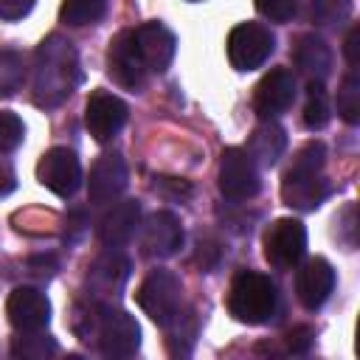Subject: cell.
Returning a JSON list of instances; mask_svg holds the SVG:
<instances>
[{"mask_svg":"<svg viewBox=\"0 0 360 360\" xmlns=\"http://www.w3.org/2000/svg\"><path fill=\"white\" fill-rule=\"evenodd\" d=\"M76 51L59 34H51L37 51V79H34V101L39 107H56L65 96L73 93L79 82Z\"/></svg>","mask_w":360,"mask_h":360,"instance_id":"cell-1","label":"cell"},{"mask_svg":"<svg viewBox=\"0 0 360 360\" xmlns=\"http://www.w3.org/2000/svg\"><path fill=\"white\" fill-rule=\"evenodd\" d=\"M278 304V292L276 284L256 270H239L231 281L228 290V312L239 321V323H264L270 321V315L276 312Z\"/></svg>","mask_w":360,"mask_h":360,"instance_id":"cell-2","label":"cell"},{"mask_svg":"<svg viewBox=\"0 0 360 360\" xmlns=\"http://www.w3.org/2000/svg\"><path fill=\"white\" fill-rule=\"evenodd\" d=\"M96 343L104 357H132L141 346V326L135 318L112 304H98L93 312Z\"/></svg>","mask_w":360,"mask_h":360,"instance_id":"cell-3","label":"cell"},{"mask_svg":"<svg viewBox=\"0 0 360 360\" xmlns=\"http://www.w3.org/2000/svg\"><path fill=\"white\" fill-rule=\"evenodd\" d=\"M138 307L163 329H169L177 318H180V307H183V287L180 278L172 270H152L138 292H135Z\"/></svg>","mask_w":360,"mask_h":360,"instance_id":"cell-4","label":"cell"},{"mask_svg":"<svg viewBox=\"0 0 360 360\" xmlns=\"http://www.w3.org/2000/svg\"><path fill=\"white\" fill-rule=\"evenodd\" d=\"M273 51H276V37L270 34V28L259 22H242L228 34V59L242 73L262 68Z\"/></svg>","mask_w":360,"mask_h":360,"instance_id":"cell-5","label":"cell"},{"mask_svg":"<svg viewBox=\"0 0 360 360\" xmlns=\"http://www.w3.org/2000/svg\"><path fill=\"white\" fill-rule=\"evenodd\" d=\"M107 73L110 79L124 87V90H143L146 84V62L138 51V42H135V31H121L112 42H110V51H107Z\"/></svg>","mask_w":360,"mask_h":360,"instance_id":"cell-6","label":"cell"},{"mask_svg":"<svg viewBox=\"0 0 360 360\" xmlns=\"http://www.w3.org/2000/svg\"><path fill=\"white\" fill-rule=\"evenodd\" d=\"M304 250H307V228L298 219L281 217L267 228V233H264V259L273 267L287 270V267L298 264Z\"/></svg>","mask_w":360,"mask_h":360,"instance_id":"cell-7","label":"cell"},{"mask_svg":"<svg viewBox=\"0 0 360 360\" xmlns=\"http://www.w3.org/2000/svg\"><path fill=\"white\" fill-rule=\"evenodd\" d=\"M259 169L245 149H225L219 160V191L228 200H250L259 194Z\"/></svg>","mask_w":360,"mask_h":360,"instance_id":"cell-8","label":"cell"},{"mask_svg":"<svg viewBox=\"0 0 360 360\" xmlns=\"http://www.w3.org/2000/svg\"><path fill=\"white\" fill-rule=\"evenodd\" d=\"M37 177L56 197H73L82 183V163L70 149L53 146L42 155V160L37 166Z\"/></svg>","mask_w":360,"mask_h":360,"instance_id":"cell-9","label":"cell"},{"mask_svg":"<svg viewBox=\"0 0 360 360\" xmlns=\"http://www.w3.org/2000/svg\"><path fill=\"white\" fill-rule=\"evenodd\" d=\"M127 115L129 110L118 96L107 90H96L90 93L87 107H84V127L98 143H107L121 132V127L127 124Z\"/></svg>","mask_w":360,"mask_h":360,"instance_id":"cell-10","label":"cell"},{"mask_svg":"<svg viewBox=\"0 0 360 360\" xmlns=\"http://www.w3.org/2000/svg\"><path fill=\"white\" fill-rule=\"evenodd\" d=\"M6 315L20 332L45 329L51 321V301L37 287H14L6 301Z\"/></svg>","mask_w":360,"mask_h":360,"instance_id":"cell-11","label":"cell"},{"mask_svg":"<svg viewBox=\"0 0 360 360\" xmlns=\"http://www.w3.org/2000/svg\"><path fill=\"white\" fill-rule=\"evenodd\" d=\"M295 101V79L290 70L276 68L270 73L262 76V82L256 84L253 93V110L259 112V118H276L281 115L290 104Z\"/></svg>","mask_w":360,"mask_h":360,"instance_id":"cell-12","label":"cell"},{"mask_svg":"<svg viewBox=\"0 0 360 360\" xmlns=\"http://www.w3.org/2000/svg\"><path fill=\"white\" fill-rule=\"evenodd\" d=\"M329 197V183L321 172H301L290 169L281 180V200L295 211H315Z\"/></svg>","mask_w":360,"mask_h":360,"instance_id":"cell-13","label":"cell"},{"mask_svg":"<svg viewBox=\"0 0 360 360\" xmlns=\"http://www.w3.org/2000/svg\"><path fill=\"white\" fill-rule=\"evenodd\" d=\"M124 188H127V163H124V158L115 155V152L101 155L93 163L90 180H87V197H90V202H96V205L112 202Z\"/></svg>","mask_w":360,"mask_h":360,"instance_id":"cell-14","label":"cell"},{"mask_svg":"<svg viewBox=\"0 0 360 360\" xmlns=\"http://www.w3.org/2000/svg\"><path fill=\"white\" fill-rule=\"evenodd\" d=\"M332 290H335V270L326 259H309L295 273V295L307 309L323 307Z\"/></svg>","mask_w":360,"mask_h":360,"instance_id":"cell-15","label":"cell"},{"mask_svg":"<svg viewBox=\"0 0 360 360\" xmlns=\"http://www.w3.org/2000/svg\"><path fill=\"white\" fill-rule=\"evenodd\" d=\"M135 42H138V51L146 62L149 70H158L163 73L172 59H174V51H177V39L174 34L163 25V22H143L135 28Z\"/></svg>","mask_w":360,"mask_h":360,"instance_id":"cell-16","label":"cell"},{"mask_svg":"<svg viewBox=\"0 0 360 360\" xmlns=\"http://www.w3.org/2000/svg\"><path fill=\"white\" fill-rule=\"evenodd\" d=\"M180 245H183L180 219L172 211H155L143 225V250H146V256L166 259V256H174Z\"/></svg>","mask_w":360,"mask_h":360,"instance_id":"cell-17","label":"cell"},{"mask_svg":"<svg viewBox=\"0 0 360 360\" xmlns=\"http://www.w3.org/2000/svg\"><path fill=\"white\" fill-rule=\"evenodd\" d=\"M141 222V205L135 200H124L118 205H112L101 222H98V239L107 248H121L135 236V228Z\"/></svg>","mask_w":360,"mask_h":360,"instance_id":"cell-18","label":"cell"},{"mask_svg":"<svg viewBox=\"0 0 360 360\" xmlns=\"http://www.w3.org/2000/svg\"><path fill=\"white\" fill-rule=\"evenodd\" d=\"M292 59L301 73H307L309 79H318V82H323L332 70V51L318 34H304L298 39V45L292 48Z\"/></svg>","mask_w":360,"mask_h":360,"instance_id":"cell-19","label":"cell"},{"mask_svg":"<svg viewBox=\"0 0 360 360\" xmlns=\"http://www.w3.org/2000/svg\"><path fill=\"white\" fill-rule=\"evenodd\" d=\"M284 149H287V135H284V129L267 118L264 124H259V127L253 129V135H250L245 152L250 155L253 163H259V166H273V163H278V158L284 155Z\"/></svg>","mask_w":360,"mask_h":360,"instance_id":"cell-20","label":"cell"},{"mask_svg":"<svg viewBox=\"0 0 360 360\" xmlns=\"http://www.w3.org/2000/svg\"><path fill=\"white\" fill-rule=\"evenodd\" d=\"M127 276H129V264H127V259L118 256V253H107V256H101V259L90 267V281H93L101 292H112V295H118V290L124 287Z\"/></svg>","mask_w":360,"mask_h":360,"instance_id":"cell-21","label":"cell"},{"mask_svg":"<svg viewBox=\"0 0 360 360\" xmlns=\"http://www.w3.org/2000/svg\"><path fill=\"white\" fill-rule=\"evenodd\" d=\"M59 352V343L51 335H42V329L34 332H20L11 343V354L22 357V360H42Z\"/></svg>","mask_w":360,"mask_h":360,"instance_id":"cell-22","label":"cell"},{"mask_svg":"<svg viewBox=\"0 0 360 360\" xmlns=\"http://www.w3.org/2000/svg\"><path fill=\"white\" fill-rule=\"evenodd\" d=\"M309 96H307V104H304V127L307 129H323L332 118V107H329V98H326V90H323V82L318 79H309Z\"/></svg>","mask_w":360,"mask_h":360,"instance_id":"cell-23","label":"cell"},{"mask_svg":"<svg viewBox=\"0 0 360 360\" xmlns=\"http://www.w3.org/2000/svg\"><path fill=\"white\" fill-rule=\"evenodd\" d=\"M104 11H107V0H65L59 17L65 25H90L98 22Z\"/></svg>","mask_w":360,"mask_h":360,"instance_id":"cell-24","label":"cell"},{"mask_svg":"<svg viewBox=\"0 0 360 360\" xmlns=\"http://www.w3.org/2000/svg\"><path fill=\"white\" fill-rule=\"evenodd\" d=\"M338 115L346 124H357L360 121V76L354 70H349L340 82L338 90Z\"/></svg>","mask_w":360,"mask_h":360,"instance_id":"cell-25","label":"cell"},{"mask_svg":"<svg viewBox=\"0 0 360 360\" xmlns=\"http://www.w3.org/2000/svg\"><path fill=\"white\" fill-rule=\"evenodd\" d=\"M25 68H22V56L14 51H3L0 53V96H14L22 84Z\"/></svg>","mask_w":360,"mask_h":360,"instance_id":"cell-26","label":"cell"},{"mask_svg":"<svg viewBox=\"0 0 360 360\" xmlns=\"http://www.w3.org/2000/svg\"><path fill=\"white\" fill-rule=\"evenodd\" d=\"M352 14V0H312V17L321 25H343Z\"/></svg>","mask_w":360,"mask_h":360,"instance_id":"cell-27","label":"cell"},{"mask_svg":"<svg viewBox=\"0 0 360 360\" xmlns=\"http://www.w3.org/2000/svg\"><path fill=\"white\" fill-rule=\"evenodd\" d=\"M22 138H25L22 118L8 112V110H0V155L17 149L22 143Z\"/></svg>","mask_w":360,"mask_h":360,"instance_id":"cell-28","label":"cell"},{"mask_svg":"<svg viewBox=\"0 0 360 360\" xmlns=\"http://www.w3.org/2000/svg\"><path fill=\"white\" fill-rule=\"evenodd\" d=\"M323 160H326V149L321 141H309L307 146L298 149L295 160L290 169H301V172H321L323 169Z\"/></svg>","mask_w":360,"mask_h":360,"instance_id":"cell-29","label":"cell"},{"mask_svg":"<svg viewBox=\"0 0 360 360\" xmlns=\"http://www.w3.org/2000/svg\"><path fill=\"white\" fill-rule=\"evenodd\" d=\"M256 8L273 22H287L295 14V0H256Z\"/></svg>","mask_w":360,"mask_h":360,"instance_id":"cell-30","label":"cell"},{"mask_svg":"<svg viewBox=\"0 0 360 360\" xmlns=\"http://www.w3.org/2000/svg\"><path fill=\"white\" fill-rule=\"evenodd\" d=\"M284 340H287V349L292 354H304L312 346V340H315V329L312 326H295L292 332H287Z\"/></svg>","mask_w":360,"mask_h":360,"instance_id":"cell-31","label":"cell"},{"mask_svg":"<svg viewBox=\"0 0 360 360\" xmlns=\"http://www.w3.org/2000/svg\"><path fill=\"white\" fill-rule=\"evenodd\" d=\"M34 0H0V17L3 20H20L31 11Z\"/></svg>","mask_w":360,"mask_h":360,"instance_id":"cell-32","label":"cell"},{"mask_svg":"<svg viewBox=\"0 0 360 360\" xmlns=\"http://www.w3.org/2000/svg\"><path fill=\"white\" fill-rule=\"evenodd\" d=\"M343 53H346V59H349L352 68L360 62V25H352L349 28L346 42H343Z\"/></svg>","mask_w":360,"mask_h":360,"instance_id":"cell-33","label":"cell"},{"mask_svg":"<svg viewBox=\"0 0 360 360\" xmlns=\"http://www.w3.org/2000/svg\"><path fill=\"white\" fill-rule=\"evenodd\" d=\"M14 186H17V180H14V169H11L6 160H0V197H6Z\"/></svg>","mask_w":360,"mask_h":360,"instance_id":"cell-34","label":"cell"}]
</instances>
